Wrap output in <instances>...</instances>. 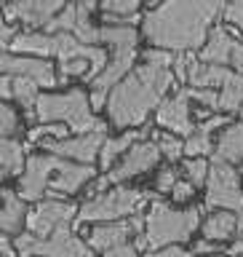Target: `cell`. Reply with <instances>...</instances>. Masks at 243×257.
I'll list each match as a JSON object with an SVG mask.
<instances>
[{
    "mask_svg": "<svg viewBox=\"0 0 243 257\" xmlns=\"http://www.w3.org/2000/svg\"><path fill=\"white\" fill-rule=\"evenodd\" d=\"M224 6V0H166L144 14L142 38L150 46L168 48L174 54L200 51Z\"/></svg>",
    "mask_w": 243,
    "mask_h": 257,
    "instance_id": "1",
    "label": "cell"
},
{
    "mask_svg": "<svg viewBox=\"0 0 243 257\" xmlns=\"http://www.w3.org/2000/svg\"><path fill=\"white\" fill-rule=\"evenodd\" d=\"M176 88L174 70L155 67V64H139L118 86L110 88L107 99V118L115 128H131L142 126L150 118V112L160 107L166 94Z\"/></svg>",
    "mask_w": 243,
    "mask_h": 257,
    "instance_id": "2",
    "label": "cell"
},
{
    "mask_svg": "<svg viewBox=\"0 0 243 257\" xmlns=\"http://www.w3.org/2000/svg\"><path fill=\"white\" fill-rule=\"evenodd\" d=\"M40 123H64L75 134L107 132V123L96 118L91 107V94L83 88H67L59 94H40L35 102Z\"/></svg>",
    "mask_w": 243,
    "mask_h": 257,
    "instance_id": "3",
    "label": "cell"
},
{
    "mask_svg": "<svg viewBox=\"0 0 243 257\" xmlns=\"http://www.w3.org/2000/svg\"><path fill=\"white\" fill-rule=\"evenodd\" d=\"M147 225H144V241L147 249H160L168 244H184L192 233L200 228V209H174L158 196L150 201L147 209Z\"/></svg>",
    "mask_w": 243,
    "mask_h": 257,
    "instance_id": "4",
    "label": "cell"
},
{
    "mask_svg": "<svg viewBox=\"0 0 243 257\" xmlns=\"http://www.w3.org/2000/svg\"><path fill=\"white\" fill-rule=\"evenodd\" d=\"M99 38H102V43H107L112 48V59L91 86L110 94V88L118 86L120 80L136 67V56H139V48L136 46H139L142 32L136 30L134 24H123V27H110V24H104V27H99Z\"/></svg>",
    "mask_w": 243,
    "mask_h": 257,
    "instance_id": "5",
    "label": "cell"
},
{
    "mask_svg": "<svg viewBox=\"0 0 243 257\" xmlns=\"http://www.w3.org/2000/svg\"><path fill=\"white\" fill-rule=\"evenodd\" d=\"M155 196L144 193L139 188H126V185H115L112 190H104L99 196H91L83 206L78 209L75 225L86 222H115V220H126V217L136 214L139 209L152 201Z\"/></svg>",
    "mask_w": 243,
    "mask_h": 257,
    "instance_id": "6",
    "label": "cell"
},
{
    "mask_svg": "<svg viewBox=\"0 0 243 257\" xmlns=\"http://www.w3.org/2000/svg\"><path fill=\"white\" fill-rule=\"evenodd\" d=\"M19 257H94V246L78 238L67 228H56L51 236H35V233H19L16 236Z\"/></svg>",
    "mask_w": 243,
    "mask_h": 257,
    "instance_id": "7",
    "label": "cell"
},
{
    "mask_svg": "<svg viewBox=\"0 0 243 257\" xmlns=\"http://www.w3.org/2000/svg\"><path fill=\"white\" fill-rule=\"evenodd\" d=\"M206 206L211 209H230V212H243V185L240 174L232 164L214 161L206 182Z\"/></svg>",
    "mask_w": 243,
    "mask_h": 257,
    "instance_id": "8",
    "label": "cell"
},
{
    "mask_svg": "<svg viewBox=\"0 0 243 257\" xmlns=\"http://www.w3.org/2000/svg\"><path fill=\"white\" fill-rule=\"evenodd\" d=\"M62 158L54 156V153H32L27 158V169L24 174L19 177V196L24 201H43L46 193L51 190V180H54V172L59 169Z\"/></svg>",
    "mask_w": 243,
    "mask_h": 257,
    "instance_id": "9",
    "label": "cell"
},
{
    "mask_svg": "<svg viewBox=\"0 0 243 257\" xmlns=\"http://www.w3.org/2000/svg\"><path fill=\"white\" fill-rule=\"evenodd\" d=\"M107 132H88L78 137H67V140H40L38 148L46 153H54L59 158L78 161V164H94L99 161V153L107 142Z\"/></svg>",
    "mask_w": 243,
    "mask_h": 257,
    "instance_id": "10",
    "label": "cell"
},
{
    "mask_svg": "<svg viewBox=\"0 0 243 257\" xmlns=\"http://www.w3.org/2000/svg\"><path fill=\"white\" fill-rule=\"evenodd\" d=\"M78 209L80 206H75L72 201L43 198L27 214V230L35 233V236H51L56 228H67L70 222H75Z\"/></svg>",
    "mask_w": 243,
    "mask_h": 257,
    "instance_id": "11",
    "label": "cell"
},
{
    "mask_svg": "<svg viewBox=\"0 0 243 257\" xmlns=\"http://www.w3.org/2000/svg\"><path fill=\"white\" fill-rule=\"evenodd\" d=\"M190 91L187 88H179L176 94L166 96L163 102H160V107L155 110V120L160 128H168V132L179 134V137H192L198 132L195 120H192V115H195V110L190 107Z\"/></svg>",
    "mask_w": 243,
    "mask_h": 257,
    "instance_id": "12",
    "label": "cell"
},
{
    "mask_svg": "<svg viewBox=\"0 0 243 257\" xmlns=\"http://www.w3.org/2000/svg\"><path fill=\"white\" fill-rule=\"evenodd\" d=\"M144 225H147L144 214H131L126 220H115V222H99L96 228L88 230L86 241L94 246V252H110V249L120 244H128L131 236L144 233Z\"/></svg>",
    "mask_w": 243,
    "mask_h": 257,
    "instance_id": "13",
    "label": "cell"
},
{
    "mask_svg": "<svg viewBox=\"0 0 243 257\" xmlns=\"http://www.w3.org/2000/svg\"><path fill=\"white\" fill-rule=\"evenodd\" d=\"M0 67H3V75L30 78V80H35V83H40V88H54L56 86V70H54L51 59H43V56L3 51Z\"/></svg>",
    "mask_w": 243,
    "mask_h": 257,
    "instance_id": "14",
    "label": "cell"
},
{
    "mask_svg": "<svg viewBox=\"0 0 243 257\" xmlns=\"http://www.w3.org/2000/svg\"><path fill=\"white\" fill-rule=\"evenodd\" d=\"M160 148H158V142H152V140H142V142H136L131 150L126 153L123 158H120V164H115L110 169V182L112 185H123L126 180H131V177L136 174H144V172H150V169H155L158 166V161H160Z\"/></svg>",
    "mask_w": 243,
    "mask_h": 257,
    "instance_id": "15",
    "label": "cell"
},
{
    "mask_svg": "<svg viewBox=\"0 0 243 257\" xmlns=\"http://www.w3.org/2000/svg\"><path fill=\"white\" fill-rule=\"evenodd\" d=\"M94 174H96L94 164H78V161L62 158V164L54 172V180H51V193H46V196H51V198L72 196V193H78L86 182H91Z\"/></svg>",
    "mask_w": 243,
    "mask_h": 257,
    "instance_id": "16",
    "label": "cell"
},
{
    "mask_svg": "<svg viewBox=\"0 0 243 257\" xmlns=\"http://www.w3.org/2000/svg\"><path fill=\"white\" fill-rule=\"evenodd\" d=\"M235 48H238V38H232L230 30H224L216 24L211 30V35H208V40H206V46L198 51V59L206 62V64H224V67H230Z\"/></svg>",
    "mask_w": 243,
    "mask_h": 257,
    "instance_id": "17",
    "label": "cell"
},
{
    "mask_svg": "<svg viewBox=\"0 0 243 257\" xmlns=\"http://www.w3.org/2000/svg\"><path fill=\"white\" fill-rule=\"evenodd\" d=\"M16 16L27 24V27H43L54 19L56 14L64 11L67 0H14Z\"/></svg>",
    "mask_w": 243,
    "mask_h": 257,
    "instance_id": "18",
    "label": "cell"
},
{
    "mask_svg": "<svg viewBox=\"0 0 243 257\" xmlns=\"http://www.w3.org/2000/svg\"><path fill=\"white\" fill-rule=\"evenodd\" d=\"M147 134H150V128H126V132L118 134V137H107V142H104V148L99 153V166L112 169L115 166V158L126 156L136 142L147 140Z\"/></svg>",
    "mask_w": 243,
    "mask_h": 257,
    "instance_id": "19",
    "label": "cell"
},
{
    "mask_svg": "<svg viewBox=\"0 0 243 257\" xmlns=\"http://www.w3.org/2000/svg\"><path fill=\"white\" fill-rule=\"evenodd\" d=\"M27 201L19 196V190L3 188V214H0V228L3 233H16L19 236L22 225H27Z\"/></svg>",
    "mask_w": 243,
    "mask_h": 257,
    "instance_id": "20",
    "label": "cell"
},
{
    "mask_svg": "<svg viewBox=\"0 0 243 257\" xmlns=\"http://www.w3.org/2000/svg\"><path fill=\"white\" fill-rule=\"evenodd\" d=\"M214 161H224V164L232 166L243 161V120L224 126V132L214 145Z\"/></svg>",
    "mask_w": 243,
    "mask_h": 257,
    "instance_id": "21",
    "label": "cell"
},
{
    "mask_svg": "<svg viewBox=\"0 0 243 257\" xmlns=\"http://www.w3.org/2000/svg\"><path fill=\"white\" fill-rule=\"evenodd\" d=\"M27 148L16 140V137H3L0 142V169H3V180L8 177H22L27 169Z\"/></svg>",
    "mask_w": 243,
    "mask_h": 257,
    "instance_id": "22",
    "label": "cell"
},
{
    "mask_svg": "<svg viewBox=\"0 0 243 257\" xmlns=\"http://www.w3.org/2000/svg\"><path fill=\"white\" fill-rule=\"evenodd\" d=\"M200 230H203V238L227 241L232 233H238V214L230 212V209H219V212L208 214L206 220L200 222Z\"/></svg>",
    "mask_w": 243,
    "mask_h": 257,
    "instance_id": "23",
    "label": "cell"
},
{
    "mask_svg": "<svg viewBox=\"0 0 243 257\" xmlns=\"http://www.w3.org/2000/svg\"><path fill=\"white\" fill-rule=\"evenodd\" d=\"M243 107V72H232V78L219 88V110L216 112H238Z\"/></svg>",
    "mask_w": 243,
    "mask_h": 257,
    "instance_id": "24",
    "label": "cell"
},
{
    "mask_svg": "<svg viewBox=\"0 0 243 257\" xmlns=\"http://www.w3.org/2000/svg\"><path fill=\"white\" fill-rule=\"evenodd\" d=\"M40 83H35V80L30 78H14V99L22 104L24 110H35V102L40 96Z\"/></svg>",
    "mask_w": 243,
    "mask_h": 257,
    "instance_id": "25",
    "label": "cell"
},
{
    "mask_svg": "<svg viewBox=\"0 0 243 257\" xmlns=\"http://www.w3.org/2000/svg\"><path fill=\"white\" fill-rule=\"evenodd\" d=\"M155 142H158L160 153H163V158L171 161V164L184 156V140H182L179 134H174V132H160V134H155Z\"/></svg>",
    "mask_w": 243,
    "mask_h": 257,
    "instance_id": "26",
    "label": "cell"
},
{
    "mask_svg": "<svg viewBox=\"0 0 243 257\" xmlns=\"http://www.w3.org/2000/svg\"><path fill=\"white\" fill-rule=\"evenodd\" d=\"M78 24V3H67L62 14H56L51 22L46 24L48 35H56V32H72Z\"/></svg>",
    "mask_w": 243,
    "mask_h": 257,
    "instance_id": "27",
    "label": "cell"
},
{
    "mask_svg": "<svg viewBox=\"0 0 243 257\" xmlns=\"http://www.w3.org/2000/svg\"><path fill=\"white\" fill-rule=\"evenodd\" d=\"M211 150H214L211 134L200 132V128H198L192 137H187V140H184V156H187V158H206Z\"/></svg>",
    "mask_w": 243,
    "mask_h": 257,
    "instance_id": "28",
    "label": "cell"
},
{
    "mask_svg": "<svg viewBox=\"0 0 243 257\" xmlns=\"http://www.w3.org/2000/svg\"><path fill=\"white\" fill-rule=\"evenodd\" d=\"M184 177L195 185V188H203V185L208 182V172H211V164H208L206 158H187L182 166Z\"/></svg>",
    "mask_w": 243,
    "mask_h": 257,
    "instance_id": "29",
    "label": "cell"
},
{
    "mask_svg": "<svg viewBox=\"0 0 243 257\" xmlns=\"http://www.w3.org/2000/svg\"><path fill=\"white\" fill-rule=\"evenodd\" d=\"M144 0H102V14H118V16H134L139 14V6Z\"/></svg>",
    "mask_w": 243,
    "mask_h": 257,
    "instance_id": "30",
    "label": "cell"
},
{
    "mask_svg": "<svg viewBox=\"0 0 243 257\" xmlns=\"http://www.w3.org/2000/svg\"><path fill=\"white\" fill-rule=\"evenodd\" d=\"M67 132L62 123H40L35 128H30V142H40V140H67Z\"/></svg>",
    "mask_w": 243,
    "mask_h": 257,
    "instance_id": "31",
    "label": "cell"
},
{
    "mask_svg": "<svg viewBox=\"0 0 243 257\" xmlns=\"http://www.w3.org/2000/svg\"><path fill=\"white\" fill-rule=\"evenodd\" d=\"M142 59L147 62V64H155V67H168V70H171L176 54L168 51V48H155V46H150V48H144V51H142Z\"/></svg>",
    "mask_w": 243,
    "mask_h": 257,
    "instance_id": "32",
    "label": "cell"
},
{
    "mask_svg": "<svg viewBox=\"0 0 243 257\" xmlns=\"http://www.w3.org/2000/svg\"><path fill=\"white\" fill-rule=\"evenodd\" d=\"M0 132H3V137H16L19 134V126H22V118H19V112H16L11 104H3L0 107Z\"/></svg>",
    "mask_w": 243,
    "mask_h": 257,
    "instance_id": "33",
    "label": "cell"
},
{
    "mask_svg": "<svg viewBox=\"0 0 243 257\" xmlns=\"http://www.w3.org/2000/svg\"><path fill=\"white\" fill-rule=\"evenodd\" d=\"M59 72H62V78H80V80H88V75H91V62H88V59L62 62V64H59Z\"/></svg>",
    "mask_w": 243,
    "mask_h": 257,
    "instance_id": "34",
    "label": "cell"
},
{
    "mask_svg": "<svg viewBox=\"0 0 243 257\" xmlns=\"http://www.w3.org/2000/svg\"><path fill=\"white\" fill-rule=\"evenodd\" d=\"M190 91V99H195L200 102L203 107L208 110H219V88H187Z\"/></svg>",
    "mask_w": 243,
    "mask_h": 257,
    "instance_id": "35",
    "label": "cell"
},
{
    "mask_svg": "<svg viewBox=\"0 0 243 257\" xmlns=\"http://www.w3.org/2000/svg\"><path fill=\"white\" fill-rule=\"evenodd\" d=\"M176 182H179V169H174V166H163V169L158 172L155 188H158V193H171Z\"/></svg>",
    "mask_w": 243,
    "mask_h": 257,
    "instance_id": "36",
    "label": "cell"
},
{
    "mask_svg": "<svg viewBox=\"0 0 243 257\" xmlns=\"http://www.w3.org/2000/svg\"><path fill=\"white\" fill-rule=\"evenodd\" d=\"M195 252L184 249L182 244H168V246H160V249H147L144 257H192Z\"/></svg>",
    "mask_w": 243,
    "mask_h": 257,
    "instance_id": "37",
    "label": "cell"
},
{
    "mask_svg": "<svg viewBox=\"0 0 243 257\" xmlns=\"http://www.w3.org/2000/svg\"><path fill=\"white\" fill-rule=\"evenodd\" d=\"M224 22H230L232 27L243 32V0H227L224 6Z\"/></svg>",
    "mask_w": 243,
    "mask_h": 257,
    "instance_id": "38",
    "label": "cell"
},
{
    "mask_svg": "<svg viewBox=\"0 0 243 257\" xmlns=\"http://www.w3.org/2000/svg\"><path fill=\"white\" fill-rule=\"evenodd\" d=\"M171 196H174L176 204H187V201H190L192 196H195V185H192L190 180H179V182L174 185Z\"/></svg>",
    "mask_w": 243,
    "mask_h": 257,
    "instance_id": "39",
    "label": "cell"
},
{
    "mask_svg": "<svg viewBox=\"0 0 243 257\" xmlns=\"http://www.w3.org/2000/svg\"><path fill=\"white\" fill-rule=\"evenodd\" d=\"M171 70H174L176 83H187V75H190V56H187V54H176Z\"/></svg>",
    "mask_w": 243,
    "mask_h": 257,
    "instance_id": "40",
    "label": "cell"
},
{
    "mask_svg": "<svg viewBox=\"0 0 243 257\" xmlns=\"http://www.w3.org/2000/svg\"><path fill=\"white\" fill-rule=\"evenodd\" d=\"M222 126H230L227 112H216V115H208L206 120H200V123H198V128H200V132H206V134H211L214 128H222Z\"/></svg>",
    "mask_w": 243,
    "mask_h": 257,
    "instance_id": "41",
    "label": "cell"
},
{
    "mask_svg": "<svg viewBox=\"0 0 243 257\" xmlns=\"http://www.w3.org/2000/svg\"><path fill=\"white\" fill-rule=\"evenodd\" d=\"M222 241H211V238H200L195 241V246H192V252L200 254V257H206V254H222Z\"/></svg>",
    "mask_w": 243,
    "mask_h": 257,
    "instance_id": "42",
    "label": "cell"
},
{
    "mask_svg": "<svg viewBox=\"0 0 243 257\" xmlns=\"http://www.w3.org/2000/svg\"><path fill=\"white\" fill-rule=\"evenodd\" d=\"M104 257H139V249L131 246V244H120L110 252H104Z\"/></svg>",
    "mask_w": 243,
    "mask_h": 257,
    "instance_id": "43",
    "label": "cell"
},
{
    "mask_svg": "<svg viewBox=\"0 0 243 257\" xmlns=\"http://www.w3.org/2000/svg\"><path fill=\"white\" fill-rule=\"evenodd\" d=\"M107 99H110L107 91H99V88H94V91H91V107H94V112H99L102 107H107Z\"/></svg>",
    "mask_w": 243,
    "mask_h": 257,
    "instance_id": "44",
    "label": "cell"
},
{
    "mask_svg": "<svg viewBox=\"0 0 243 257\" xmlns=\"http://www.w3.org/2000/svg\"><path fill=\"white\" fill-rule=\"evenodd\" d=\"M0 252H3V257H16L19 254L16 244H11V233H3V238H0Z\"/></svg>",
    "mask_w": 243,
    "mask_h": 257,
    "instance_id": "45",
    "label": "cell"
},
{
    "mask_svg": "<svg viewBox=\"0 0 243 257\" xmlns=\"http://www.w3.org/2000/svg\"><path fill=\"white\" fill-rule=\"evenodd\" d=\"M19 35V30L14 27V24H3V51H8V48H11V43H14V38Z\"/></svg>",
    "mask_w": 243,
    "mask_h": 257,
    "instance_id": "46",
    "label": "cell"
},
{
    "mask_svg": "<svg viewBox=\"0 0 243 257\" xmlns=\"http://www.w3.org/2000/svg\"><path fill=\"white\" fill-rule=\"evenodd\" d=\"M227 254H230V257H240V254H243V230L235 233V241L227 246Z\"/></svg>",
    "mask_w": 243,
    "mask_h": 257,
    "instance_id": "47",
    "label": "cell"
},
{
    "mask_svg": "<svg viewBox=\"0 0 243 257\" xmlns=\"http://www.w3.org/2000/svg\"><path fill=\"white\" fill-rule=\"evenodd\" d=\"M0 94H3V99H14V78L11 75H3V83H0Z\"/></svg>",
    "mask_w": 243,
    "mask_h": 257,
    "instance_id": "48",
    "label": "cell"
},
{
    "mask_svg": "<svg viewBox=\"0 0 243 257\" xmlns=\"http://www.w3.org/2000/svg\"><path fill=\"white\" fill-rule=\"evenodd\" d=\"M144 3H147V8H150V11H152V8H158L160 3H166V0H144Z\"/></svg>",
    "mask_w": 243,
    "mask_h": 257,
    "instance_id": "49",
    "label": "cell"
},
{
    "mask_svg": "<svg viewBox=\"0 0 243 257\" xmlns=\"http://www.w3.org/2000/svg\"><path fill=\"white\" fill-rule=\"evenodd\" d=\"M75 3H86L88 8H91V11H94V8H96V0H75Z\"/></svg>",
    "mask_w": 243,
    "mask_h": 257,
    "instance_id": "50",
    "label": "cell"
},
{
    "mask_svg": "<svg viewBox=\"0 0 243 257\" xmlns=\"http://www.w3.org/2000/svg\"><path fill=\"white\" fill-rule=\"evenodd\" d=\"M206 257H222V254H206Z\"/></svg>",
    "mask_w": 243,
    "mask_h": 257,
    "instance_id": "51",
    "label": "cell"
},
{
    "mask_svg": "<svg viewBox=\"0 0 243 257\" xmlns=\"http://www.w3.org/2000/svg\"><path fill=\"white\" fill-rule=\"evenodd\" d=\"M240 120H243V107H240Z\"/></svg>",
    "mask_w": 243,
    "mask_h": 257,
    "instance_id": "52",
    "label": "cell"
},
{
    "mask_svg": "<svg viewBox=\"0 0 243 257\" xmlns=\"http://www.w3.org/2000/svg\"><path fill=\"white\" fill-rule=\"evenodd\" d=\"M240 257H243V254H240Z\"/></svg>",
    "mask_w": 243,
    "mask_h": 257,
    "instance_id": "53",
    "label": "cell"
}]
</instances>
